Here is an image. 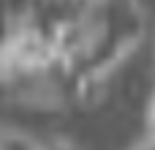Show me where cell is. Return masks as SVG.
Here are the masks:
<instances>
[{
  "instance_id": "3957f363",
  "label": "cell",
  "mask_w": 155,
  "mask_h": 150,
  "mask_svg": "<svg viewBox=\"0 0 155 150\" xmlns=\"http://www.w3.org/2000/svg\"><path fill=\"white\" fill-rule=\"evenodd\" d=\"M136 150H155V139H147V137H144V142H142Z\"/></svg>"
},
{
  "instance_id": "6da1fadb",
  "label": "cell",
  "mask_w": 155,
  "mask_h": 150,
  "mask_svg": "<svg viewBox=\"0 0 155 150\" xmlns=\"http://www.w3.org/2000/svg\"><path fill=\"white\" fill-rule=\"evenodd\" d=\"M0 150H46V145H38L19 131H0Z\"/></svg>"
},
{
  "instance_id": "277c9868",
  "label": "cell",
  "mask_w": 155,
  "mask_h": 150,
  "mask_svg": "<svg viewBox=\"0 0 155 150\" xmlns=\"http://www.w3.org/2000/svg\"><path fill=\"white\" fill-rule=\"evenodd\" d=\"M46 150H74V148H68V145H49Z\"/></svg>"
},
{
  "instance_id": "7a4b0ae2",
  "label": "cell",
  "mask_w": 155,
  "mask_h": 150,
  "mask_svg": "<svg viewBox=\"0 0 155 150\" xmlns=\"http://www.w3.org/2000/svg\"><path fill=\"white\" fill-rule=\"evenodd\" d=\"M147 139H155V96L147 107Z\"/></svg>"
}]
</instances>
